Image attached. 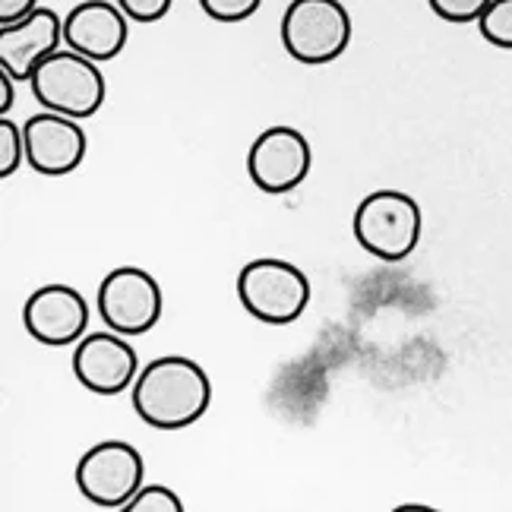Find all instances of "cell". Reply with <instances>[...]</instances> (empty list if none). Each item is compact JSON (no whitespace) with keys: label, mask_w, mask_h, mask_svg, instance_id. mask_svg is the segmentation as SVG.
<instances>
[{"label":"cell","mask_w":512,"mask_h":512,"mask_svg":"<svg viewBox=\"0 0 512 512\" xmlns=\"http://www.w3.org/2000/svg\"><path fill=\"white\" fill-rule=\"evenodd\" d=\"M23 133H26V162L45 177L73 174L86 159L89 140L76 117L42 108V114H32L23 124Z\"/></svg>","instance_id":"30bf717a"},{"label":"cell","mask_w":512,"mask_h":512,"mask_svg":"<svg viewBox=\"0 0 512 512\" xmlns=\"http://www.w3.org/2000/svg\"><path fill=\"white\" fill-rule=\"evenodd\" d=\"M424 215L415 196L402 190H377L354 209V238L383 263H402L415 253Z\"/></svg>","instance_id":"3957f363"},{"label":"cell","mask_w":512,"mask_h":512,"mask_svg":"<svg viewBox=\"0 0 512 512\" xmlns=\"http://www.w3.org/2000/svg\"><path fill=\"white\" fill-rule=\"evenodd\" d=\"M26 159V133L10 117H0V177H10Z\"/></svg>","instance_id":"9a60e30c"},{"label":"cell","mask_w":512,"mask_h":512,"mask_svg":"<svg viewBox=\"0 0 512 512\" xmlns=\"http://www.w3.org/2000/svg\"><path fill=\"white\" fill-rule=\"evenodd\" d=\"M200 7L215 23H244L263 7V0H200Z\"/></svg>","instance_id":"ac0fdd59"},{"label":"cell","mask_w":512,"mask_h":512,"mask_svg":"<svg viewBox=\"0 0 512 512\" xmlns=\"http://www.w3.org/2000/svg\"><path fill=\"white\" fill-rule=\"evenodd\" d=\"M238 301L253 320L266 326H288L301 320L310 304V279L288 260H250L238 272Z\"/></svg>","instance_id":"5b68a950"},{"label":"cell","mask_w":512,"mask_h":512,"mask_svg":"<svg viewBox=\"0 0 512 512\" xmlns=\"http://www.w3.org/2000/svg\"><path fill=\"white\" fill-rule=\"evenodd\" d=\"M130 16L117 7V0H83L64 16V45L92 61H114L127 48Z\"/></svg>","instance_id":"4fadbf2b"},{"label":"cell","mask_w":512,"mask_h":512,"mask_svg":"<svg viewBox=\"0 0 512 512\" xmlns=\"http://www.w3.org/2000/svg\"><path fill=\"white\" fill-rule=\"evenodd\" d=\"M351 45V13L342 0H291L282 16V48L291 61L323 67Z\"/></svg>","instance_id":"277c9868"},{"label":"cell","mask_w":512,"mask_h":512,"mask_svg":"<svg viewBox=\"0 0 512 512\" xmlns=\"http://www.w3.org/2000/svg\"><path fill=\"white\" fill-rule=\"evenodd\" d=\"M313 165V149L301 130L288 124L269 127L253 140L247 155V171L250 181L269 196L291 193L301 187Z\"/></svg>","instance_id":"ba28073f"},{"label":"cell","mask_w":512,"mask_h":512,"mask_svg":"<svg viewBox=\"0 0 512 512\" xmlns=\"http://www.w3.org/2000/svg\"><path fill=\"white\" fill-rule=\"evenodd\" d=\"M13 92H16V76L0 67V117H7L13 108Z\"/></svg>","instance_id":"44dd1931"},{"label":"cell","mask_w":512,"mask_h":512,"mask_svg":"<svg viewBox=\"0 0 512 512\" xmlns=\"http://www.w3.org/2000/svg\"><path fill=\"white\" fill-rule=\"evenodd\" d=\"M32 95L45 111H57L83 121V117L98 114L105 105V73L98 70V61L73 51V48H57L48 54L32 73Z\"/></svg>","instance_id":"7a4b0ae2"},{"label":"cell","mask_w":512,"mask_h":512,"mask_svg":"<svg viewBox=\"0 0 512 512\" xmlns=\"http://www.w3.org/2000/svg\"><path fill=\"white\" fill-rule=\"evenodd\" d=\"M64 45V16L51 7H38L19 23L0 26V67L29 83L35 67Z\"/></svg>","instance_id":"7c38bea8"},{"label":"cell","mask_w":512,"mask_h":512,"mask_svg":"<svg viewBox=\"0 0 512 512\" xmlns=\"http://www.w3.org/2000/svg\"><path fill=\"white\" fill-rule=\"evenodd\" d=\"M98 317L121 336H143L162 320V288L140 266H117L98 285Z\"/></svg>","instance_id":"52a82bcc"},{"label":"cell","mask_w":512,"mask_h":512,"mask_svg":"<svg viewBox=\"0 0 512 512\" xmlns=\"http://www.w3.org/2000/svg\"><path fill=\"white\" fill-rule=\"evenodd\" d=\"M427 7L433 10V16H440L443 23H478L481 13L490 7V0H427Z\"/></svg>","instance_id":"e0dca14e"},{"label":"cell","mask_w":512,"mask_h":512,"mask_svg":"<svg viewBox=\"0 0 512 512\" xmlns=\"http://www.w3.org/2000/svg\"><path fill=\"white\" fill-rule=\"evenodd\" d=\"M478 32L487 45L512 51V0H490L478 19Z\"/></svg>","instance_id":"5bb4252c"},{"label":"cell","mask_w":512,"mask_h":512,"mask_svg":"<svg viewBox=\"0 0 512 512\" xmlns=\"http://www.w3.org/2000/svg\"><path fill=\"white\" fill-rule=\"evenodd\" d=\"M23 323L35 342L67 348L89 332V301L70 285H45L29 294Z\"/></svg>","instance_id":"8fae6325"},{"label":"cell","mask_w":512,"mask_h":512,"mask_svg":"<svg viewBox=\"0 0 512 512\" xmlns=\"http://www.w3.org/2000/svg\"><path fill=\"white\" fill-rule=\"evenodd\" d=\"M32 10H38V0H0V26L19 23Z\"/></svg>","instance_id":"ffe728a7"},{"label":"cell","mask_w":512,"mask_h":512,"mask_svg":"<svg viewBox=\"0 0 512 512\" xmlns=\"http://www.w3.org/2000/svg\"><path fill=\"white\" fill-rule=\"evenodd\" d=\"M146 462L140 449L124 440H102L83 452L76 462V487L102 509H127V503L143 487Z\"/></svg>","instance_id":"8992f818"},{"label":"cell","mask_w":512,"mask_h":512,"mask_svg":"<svg viewBox=\"0 0 512 512\" xmlns=\"http://www.w3.org/2000/svg\"><path fill=\"white\" fill-rule=\"evenodd\" d=\"M133 411L155 430H184L200 421L212 402L206 370L184 354L149 361L130 386Z\"/></svg>","instance_id":"6da1fadb"},{"label":"cell","mask_w":512,"mask_h":512,"mask_svg":"<svg viewBox=\"0 0 512 512\" xmlns=\"http://www.w3.org/2000/svg\"><path fill=\"white\" fill-rule=\"evenodd\" d=\"M174 0H117V7H121L133 23H159V19L168 16Z\"/></svg>","instance_id":"d6986e66"},{"label":"cell","mask_w":512,"mask_h":512,"mask_svg":"<svg viewBox=\"0 0 512 512\" xmlns=\"http://www.w3.org/2000/svg\"><path fill=\"white\" fill-rule=\"evenodd\" d=\"M73 373L95 396H121L140 377V358L121 332H86L73 351Z\"/></svg>","instance_id":"9c48e42d"},{"label":"cell","mask_w":512,"mask_h":512,"mask_svg":"<svg viewBox=\"0 0 512 512\" xmlns=\"http://www.w3.org/2000/svg\"><path fill=\"white\" fill-rule=\"evenodd\" d=\"M127 512H184V503L165 484H143L127 503Z\"/></svg>","instance_id":"2e32d148"}]
</instances>
